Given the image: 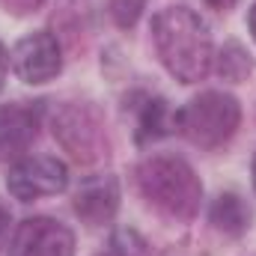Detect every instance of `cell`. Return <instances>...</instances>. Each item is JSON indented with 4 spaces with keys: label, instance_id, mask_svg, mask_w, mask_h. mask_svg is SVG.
I'll return each mask as SVG.
<instances>
[{
    "label": "cell",
    "instance_id": "obj_4",
    "mask_svg": "<svg viewBox=\"0 0 256 256\" xmlns=\"http://www.w3.org/2000/svg\"><path fill=\"white\" fill-rule=\"evenodd\" d=\"M54 137L63 149L80 164H92L108 152L104 122L90 104H66L54 116Z\"/></svg>",
    "mask_w": 256,
    "mask_h": 256
},
{
    "label": "cell",
    "instance_id": "obj_7",
    "mask_svg": "<svg viewBox=\"0 0 256 256\" xmlns=\"http://www.w3.org/2000/svg\"><path fill=\"white\" fill-rule=\"evenodd\" d=\"M12 68L24 84H48L60 74L63 68V54L60 42L48 30H36L24 36L12 48Z\"/></svg>",
    "mask_w": 256,
    "mask_h": 256
},
{
    "label": "cell",
    "instance_id": "obj_2",
    "mask_svg": "<svg viewBox=\"0 0 256 256\" xmlns=\"http://www.w3.org/2000/svg\"><path fill=\"white\" fill-rule=\"evenodd\" d=\"M137 188L143 200L173 220H191L202 200V185L182 158L152 155L137 167Z\"/></svg>",
    "mask_w": 256,
    "mask_h": 256
},
{
    "label": "cell",
    "instance_id": "obj_6",
    "mask_svg": "<svg viewBox=\"0 0 256 256\" xmlns=\"http://www.w3.org/2000/svg\"><path fill=\"white\" fill-rule=\"evenodd\" d=\"M9 256H74V236L54 218H27L9 242Z\"/></svg>",
    "mask_w": 256,
    "mask_h": 256
},
{
    "label": "cell",
    "instance_id": "obj_8",
    "mask_svg": "<svg viewBox=\"0 0 256 256\" xmlns=\"http://www.w3.org/2000/svg\"><path fill=\"white\" fill-rule=\"evenodd\" d=\"M39 114L27 104H3L0 108V161L18 158L36 140Z\"/></svg>",
    "mask_w": 256,
    "mask_h": 256
},
{
    "label": "cell",
    "instance_id": "obj_19",
    "mask_svg": "<svg viewBox=\"0 0 256 256\" xmlns=\"http://www.w3.org/2000/svg\"><path fill=\"white\" fill-rule=\"evenodd\" d=\"M254 191H256V158H254Z\"/></svg>",
    "mask_w": 256,
    "mask_h": 256
},
{
    "label": "cell",
    "instance_id": "obj_3",
    "mask_svg": "<svg viewBox=\"0 0 256 256\" xmlns=\"http://www.w3.org/2000/svg\"><path fill=\"white\" fill-rule=\"evenodd\" d=\"M242 122V108L232 96L226 92H202L191 98L179 114L176 128L182 131L185 140H191L200 149H218L224 146Z\"/></svg>",
    "mask_w": 256,
    "mask_h": 256
},
{
    "label": "cell",
    "instance_id": "obj_17",
    "mask_svg": "<svg viewBox=\"0 0 256 256\" xmlns=\"http://www.w3.org/2000/svg\"><path fill=\"white\" fill-rule=\"evenodd\" d=\"M6 232H9V212L0 206V242L6 238Z\"/></svg>",
    "mask_w": 256,
    "mask_h": 256
},
{
    "label": "cell",
    "instance_id": "obj_15",
    "mask_svg": "<svg viewBox=\"0 0 256 256\" xmlns=\"http://www.w3.org/2000/svg\"><path fill=\"white\" fill-rule=\"evenodd\" d=\"M6 72H9V57H6V48L0 45V90L6 84Z\"/></svg>",
    "mask_w": 256,
    "mask_h": 256
},
{
    "label": "cell",
    "instance_id": "obj_9",
    "mask_svg": "<svg viewBox=\"0 0 256 256\" xmlns=\"http://www.w3.org/2000/svg\"><path fill=\"white\" fill-rule=\"evenodd\" d=\"M116 208H120V185L110 176H98V179L84 182L74 196V212L90 226L108 224L116 214Z\"/></svg>",
    "mask_w": 256,
    "mask_h": 256
},
{
    "label": "cell",
    "instance_id": "obj_12",
    "mask_svg": "<svg viewBox=\"0 0 256 256\" xmlns=\"http://www.w3.org/2000/svg\"><path fill=\"white\" fill-rule=\"evenodd\" d=\"M218 74L224 78V80H230V84H238V80H244L250 72H254V60H250V54L238 45V42H226L220 51H218Z\"/></svg>",
    "mask_w": 256,
    "mask_h": 256
},
{
    "label": "cell",
    "instance_id": "obj_5",
    "mask_svg": "<svg viewBox=\"0 0 256 256\" xmlns=\"http://www.w3.org/2000/svg\"><path fill=\"white\" fill-rule=\"evenodd\" d=\"M68 185V170L60 158L51 155H33V158H21L9 176H6V188L15 200L30 202L39 196H54L63 194Z\"/></svg>",
    "mask_w": 256,
    "mask_h": 256
},
{
    "label": "cell",
    "instance_id": "obj_18",
    "mask_svg": "<svg viewBox=\"0 0 256 256\" xmlns=\"http://www.w3.org/2000/svg\"><path fill=\"white\" fill-rule=\"evenodd\" d=\"M248 24H250V33H254V39H256V3H254V9H250V21Z\"/></svg>",
    "mask_w": 256,
    "mask_h": 256
},
{
    "label": "cell",
    "instance_id": "obj_14",
    "mask_svg": "<svg viewBox=\"0 0 256 256\" xmlns=\"http://www.w3.org/2000/svg\"><path fill=\"white\" fill-rule=\"evenodd\" d=\"M3 6H6V12H12V15H30V12H36L45 0H0Z\"/></svg>",
    "mask_w": 256,
    "mask_h": 256
},
{
    "label": "cell",
    "instance_id": "obj_10",
    "mask_svg": "<svg viewBox=\"0 0 256 256\" xmlns=\"http://www.w3.org/2000/svg\"><path fill=\"white\" fill-rule=\"evenodd\" d=\"M208 218H212L214 230H220L226 236H242L250 226V208L244 206V200L238 194H220L212 202Z\"/></svg>",
    "mask_w": 256,
    "mask_h": 256
},
{
    "label": "cell",
    "instance_id": "obj_11",
    "mask_svg": "<svg viewBox=\"0 0 256 256\" xmlns=\"http://www.w3.org/2000/svg\"><path fill=\"white\" fill-rule=\"evenodd\" d=\"M170 128H176V116H170L167 102L164 98H143L140 110H137V140L149 143L158 140L164 134H170Z\"/></svg>",
    "mask_w": 256,
    "mask_h": 256
},
{
    "label": "cell",
    "instance_id": "obj_1",
    "mask_svg": "<svg viewBox=\"0 0 256 256\" xmlns=\"http://www.w3.org/2000/svg\"><path fill=\"white\" fill-rule=\"evenodd\" d=\"M152 42L164 68L182 80H202L214 63V45L208 24L188 6H167L152 18Z\"/></svg>",
    "mask_w": 256,
    "mask_h": 256
},
{
    "label": "cell",
    "instance_id": "obj_13",
    "mask_svg": "<svg viewBox=\"0 0 256 256\" xmlns=\"http://www.w3.org/2000/svg\"><path fill=\"white\" fill-rule=\"evenodd\" d=\"M143 9H146V0H110L108 3V12H110L114 24L122 27V30L137 24V18L143 15Z\"/></svg>",
    "mask_w": 256,
    "mask_h": 256
},
{
    "label": "cell",
    "instance_id": "obj_16",
    "mask_svg": "<svg viewBox=\"0 0 256 256\" xmlns=\"http://www.w3.org/2000/svg\"><path fill=\"white\" fill-rule=\"evenodd\" d=\"M206 3H208L212 9H218V12H226V9H232L238 0H206Z\"/></svg>",
    "mask_w": 256,
    "mask_h": 256
}]
</instances>
